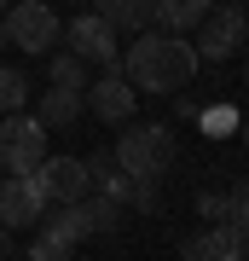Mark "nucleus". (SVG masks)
<instances>
[{"label": "nucleus", "mask_w": 249, "mask_h": 261, "mask_svg": "<svg viewBox=\"0 0 249 261\" xmlns=\"http://www.w3.org/2000/svg\"><path fill=\"white\" fill-rule=\"evenodd\" d=\"M197 47L185 35H168V29H139L133 47L122 53V75L133 82V93H180V87H191L197 75Z\"/></svg>", "instance_id": "1"}, {"label": "nucleus", "mask_w": 249, "mask_h": 261, "mask_svg": "<svg viewBox=\"0 0 249 261\" xmlns=\"http://www.w3.org/2000/svg\"><path fill=\"white\" fill-rule=\"evenodd\" d=\"M174 128L168 122H128V134L116 140V168L133 180H162L168 168H174Z\"/></svg>", "instance_id": "2"}, {"label": "nucleus", "mask_w": 249, "mask_h": 261, "mask_svg": "<svg viewBox=\"0 0 249 261\" xmlns=\"http://www.w3.org/2000/svg\"><path fill=\"white\" fill-rule=\"evenodd\" d=\"M41 163H46V128H41V116H29V111L0 116V168H6V174H35Z\"/></svg>", "instance_id": "3"}, {"label": "nucleus", "mask_w": 249, "mask_h": 261, "mask_svg": "<svg viewBox=\"0 0 249 261\" xmlns=\"http://www.w3.org/2000/svg\"><path fill=\"white\" fill-rule=\"evenodd\" d=\"M0 29H6V41L18 53H52V41L64 35V23H58V12L46 0H12Z\"/></svg>", "instance_id": "4"}, {"label": "nucleus", "mask_w": 249, "mask_h": 261, "mask_svg": "<svg viewBox=\"0 0 249 261\" xmlns=\"http://www.w3.org/2000/svg\"><path fill=\"white\" fill-rule=\"evenodd\" d=\"M29 186L41 192L46 209H58V203H81V197L93 192V168H87V157H52V151H46V163L29 174Z\"/></svg>", "instance_id": "5"}, {"label": "nucleus", "mask_w": 249, "mask_h": 261, "mask_svg": "<svg viewBox=\"0 0 249 261\" xmlns=\"http://www.w3.org/2000/svg\"><path fill=\"white\" fill-rule=\"evenodd\" d=\"M249 41V12L238 6V0H226V6H209V18L197 23V58H209V64H220V58H232Z\"/></svg>", "instance_id": "6"}, {"label": "nucleus", "mask_w": 249, "mask_h": 261, "mask_svg": "<svg viewBox=\"0 0 249 261\" xmlns=\"http://www.w3.org/2000/svg\"><path fill=\"white\" fill-rule=\"evenodd\" d=\"M64 47L81 58V64H104V70H122L116 58V29L99 18V12H81V18L64 23Z\"/></svg>", "instance_id": "7"}, {"label": "nucleus", "mask_w": 249, "mask_h": 261, "mask_svg": "<svg viewBox=\"0 0 249 261\" xmlns=\"http://www.w3.org/2000/svg\"><path fill=\"white\" fill-rule=\"evenodd\" d=\"M87 111L104 122V128H122V122H133V105H139V93H133V82L122 70H104L99 82H87Z\"/></svg>", "instance_id": "8"}, {"label": "nucleus", "mask_w": 249, "mask_h": 261, "mask_svg": "<svg viewBox=\"0 0 249 261\" xmlns=\"http://www.w3.org/2000/svg\"><path fill=\"white\" fill-rule=\"evenodd\" d=\"M41 215H46V203L29 186V174H6L0 180V226H35Z\"/></svg>", "instance_id": "9"}, {"label": "nucleus", "mask_w": 249, "mask_h": 261, "mask_svg": "<svg viewBox=\"0 0 249 261\" xmlns=\"http://www.w3.org/2000/svg\"><path fill=\"white\" fill-rule=\"evenodd\" d=\"M214 0H151V23L168 29V35H191L197 23L209 18Z\"/></svg>", "instance_id": "10"}, {"label": "nucleus", "mask_w": 249, "mask_h": 261, "mask_svg": "<svg viewBox=\"0 0 249 261\" xmlns=\"http://www.w3.org/2000/svg\"><path fill=\"white\" fill-rule=\"evenodd\" d=\"M41 232H52L58 244H81V238H93V221H87V209L81 203H58V209H46L41 215Z\"/></svg>", "instance_id": "11"}, {"label": "nucleus", "mask_w": 249, "mask_h": 261, "mask_svg": "<svg viewBox=\"0 0 249 261\" xmlns=\"http://www.w3.org/2000/svg\"><path fill=\"white\" fill-rule=\"evenodd\" d=\"M93 12H99L116 35H122V29H128V35L151 29V0H93Z\"/></svg>", "instance_id": "12"}, {"label": "nucleus", "mask_w": 249, "mask_h": 261, "mask_svg": "<svg viewBox=\"0 0 249 261\" xmlns=\"http://www.w3.org/2000/svg\"><path fill=\"white\" fill-rule=\"evenodd\" d=\"M81 111H87V99H81V93H64V87H46V99H41V111H35V116H41V128L52 134V128H70V122L81 116Z\"/></svg>", "instance_id": "13"}, {"label": "nucleus", "mask_w": 249, "mask_h": 261, "mask_svg": "<svg viewBox=\"0 0 249 261\" xmlns=\"http://www.w3.org/2000/svg\"><path fill=\"white\" fill-rule=\"evenodd\" d=\"M243 232H238V226H203V250H209V261H243Z\"/></svg>", "instance_id": "14"}, {"label": "nucleus", "mask_w": 249, "mask_h": 261, "mask_svg": "<svg viewBox=\"0 0 249 261\" xmlns=\"http://www.w3.org/2000/svg\"><path fill=\"white\" fill-rule=\"evenodd\" d=\"M46 70H52V87H64V93H87V64H81L70 47L52 53V64H46Z\"/></svg>", "instance_id": "15"}, {"label": "nucleus", "mask_w": 249, "mask_h": 261, "mask_svg": "<svg viewBox=\"0 0 249 261\" xmlns=\"http://www.w3.org/2000/svg\"><path fill=\"white\" fill-rule=\"evenodd\" d=\"M29 105V82H23V70H12V64H0V116H12V111H23Z\"/></svg>", "instance_id": "16"}, {"label": "nucleus", "mask_w": 249, "mask_h": 261, "mask_svg": "<svg viewBox=\"0 0 249 261\" xmlns=\"http://www.w3.org/2000/svg\"><path fill=\"white\" fill-rule=\"evenodd\" d=\"M81 209H87L93 232H110V226L122 221V203H110V197H99V192H87V197H81Z\"/></svg>", "instance_id": "17"}, {"label": "nucleus", "mask_w": 249, "mask_h": 261, "mask_svg": "<svg viewBox=\"0 0 249 261\" xmlns=\"http://www.w3.org/2000/svg\"><path fill=\"white\" fill-rule=\"evenodd\" d=\"M226 226H238L249 238V180H238V186L226 192Z\"/></svg>", "instance_id": "18"}, {"label": "nucleus", "mask_w": 249, "mask_h": 261, "mask_svg": "<svg viewBox=\"0 0 249 261\" xmlns=\"http://www.w3.org/2000/svg\"><path fill=\"white\" fill-rule=\"evenodd\" d=\"M23 261H70V244H58L52 232H41V238H29Z\"/></svg>", "instance_id": "19"}, {"label": "nucleus", "mask_w": 249, "mask_h": 261, "mask_svg": "<svg viewBox=\"0 0 249 261\" xmlns=\"http://www.w3.org/2000/svg\"><path fill=\"white\" fill-rule=\"evenodd\" d=\"M197 215H203L209 226L226 221V192H197Z\"/></svg>", "instance_id": "20"}, {"label": "nucleus", "mask_w": 249, "mask_h": 261, "mask_svg": "<svg viewBox=\"0 0 249 261\" xmlns=\"http://www.w3.org/2000/svg\"><path fill=\"white\" fill-rule=\"evenodd\" d=\"M133 209H157V180H133Z\"/></svg>", "instance_id": "21"}, {"label": "nucleus", "mask_w": 249, "mask_h": 261, "mask_svg": "<svg viewBox=\"0 0 249 261\" xmlns=\"http://www.w3.org/2000/svg\"><path fill=\"white\" fill-rule=\"evenodd\" d=\"M180 261H209V250H203V232H191L180 244Z\"/></svg>", "instance_id": "22"}, {"label": "nucleus", "mask_w": 249, "mask_h": 261, "mask_svg": "<svg viewBox=\"0 0 249 261\" xmlns=\"http://www.w3.org/2000/svg\"><path fill=\"white\" fill-rule=\"evenodd\" d=\"M12 255V226H0V261Z\"/></svg>", "instance_id": "23"}, {"label": "nucleus", "mask_w": 249, "mask_h": 261, "mask_svg": "<svg viewBox=\"0 0 249 261\" xmlns=\"http://www.w3.org/2000/svg\"><path fill=\"white\" fill-rule=\"evenodd\" d=\"M238 134H243V145H249V122H243V128H238Z\"/></svg>", "instance_id": "24"}, {"label": "nucleus", "mask_w": 249, "mask_h": 261, "mask_svg": "<svg viewBox=\"0 0 249 261\" xmlns=\"http://www.w3.org/2000/svg\"><path fill=\"white\" fill-rule=\"evenodd\" d=\"M6 6H12V0H0V18H6Z\"/></svg>", "instance_id": "25"}, {"label": "nucleus", "mask_w": 249, "mask_h": 261, "mask_svg": "<svg viewBox=\"0 0 249 261\" xmlns=\"http://www.w3.org/2000/svg\"><path fill=\"white\" fill-rule=\"evenodd\" d=\"M243 87H249V64H243Z\"/></svg>", "instance_id": "26"}, {"label": "nucleus", "mask_w": 249, "mask_h": 261, "mask_svg": "<svg viewBox=\"0 0 249 261\" xmlns=\"http://www.w3.org/2000/svg\"><path fill=\"white\" fill-rule=\"evenodd\" d=\"M0 47H6V29H0Z\"/></svg>", "instance_id": "27"}, {"label": "nucleus", "mask_w": 249, "mask_h": 261, "mask_svg": "<svg viewBox=\"0 0 249 261\" xmlns=\"http://www.w3.org/2000/svg\"><path fill=\"white\" fill-rule=\"evenodd\" d=\"M243 261H249V244H243Z\"/></svg>", "instance_id": "28"}, {"label": "nucleus", "mask_w": 249, "mask_h": 261, "mask_svg": "<svg viewBox=\"0 0 249 261\" xmlns=\"http://www.w3.org/2000/svg\"><path fill=\"white\" fill-rule=\"evenodd\" d=\"M0 180H6V168H0Z\"/></svg>", "instance_id": "29"}]
</instances>
